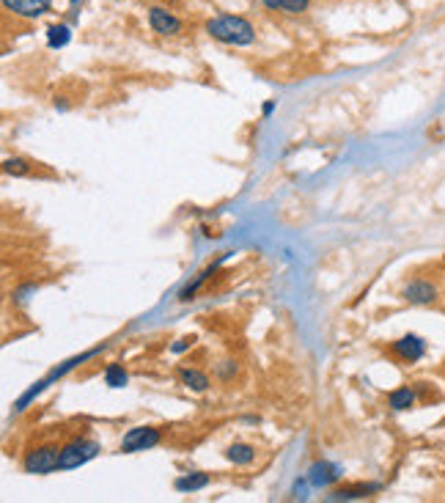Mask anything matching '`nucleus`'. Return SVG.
<instances>
[{"label": "nucleus", "mask_w": 445, "mask_h": 503, "mask_svg": "<svg viewBox=\"0 0 445 503\" xmlns=\"http://www.w3.org/2000/svg\"><path fill=\"white\" fill-rule=\"evenodd\" d=\"M206 33L222 45H234V47H247L256 42V28L250 25L245 17H234V14H220V17L209 20Z\"/></svg>", "instance_id": "1"}, {"label": "nucleus", "mask_w": 445, "mask_h": 503, "mask_svg": "<svg viewBox=\"0 0 445 503\" xmlns=\"http://www.w3.org/2000/svg\"><path fill=\"white\" fill-rule=\"evenodd\" d=\"M99 454V443L91 437H72L58 451V471H74L85 462H91Z\"/></svg>", "instance_id": "2"}, {"label": "nucleus", "mask_w": 445, "mask_h": 503, "mask_svg": "<svg viewBox=\"0 0 445 503\" xmlns=\"http://www.w3.org/2000/svg\"><path fill=\"white\" fill-rule=\"evenodd\" d=\"M58 446L52 443H44V446H36L30 451L25 454L23 468L25 473H33V476H47L52 471H58Z\"/></svg>", "instance_id": "3"}, {"label": "nucleus", "mask_w": 445, "mask_h": 503, "mask_svg": "<svg viewBox=\"0 0 445 503\" xmlns=\"http://www.w3.org/2000/svg\"><path fill=\"white\" fill-rule=\"evenodd\" d=\"M162 440V432L154 427H135L129 429L126 434L121 437V451L124 454H135V451H146V449H154L160 446Z\"/></svg>", "instance_id": "4"}, {"label": "nucleus", "mask_w": 445, "mask_h": 503, "mask_svg": "<svg viewBox=\"0 0 445 503\" xmlns=\"http://www.w3.org/2000/svg\"><path fill=\"white\" fill-rule=\"evenodd\" d=\"M437 295H440L437 286L426 278H415V280L404 283V289H401V297L413 305H432V302H437Z\"/></svg>", "instance_id": "5"}, {"label": "nucleus", "mask_w": 445, "mask_h": 503, "mask_svg": "<svg viewBox=\"0 0 445 503\" xmlns=\"http://www.w3.org/2000/svg\"><path fill=\"white\" fill-rule=\"evenodd\" d=\"M148 25L154 33H160V36H176V33H182V20L168 11V8H162V6H151L148 8Z\"/></svg>", "instance_id": "6"}, {"label": "nucleus", "mask_w": 445, "mask_h": 503, "mask_svg": "<svg viewBox=\"0 0 445 503\" xmlns=\"http://www.w3.org/2000/svg\"><path fill=\"white\" fill-rule=\"evenodd\" d=\"M393 355L398 360H404V363H418L420 357L426 355V341L420 338V336H401L398 341H393Z\"/></svg>", "instance_id": "7"}, {"label": "nucleus", "mask_w": 445, "mask_h": 503, "mask_svg": "<svg viewBox=\"0 0 445 503\" xmlns=\"http://www.w3.org/2000/svg\"><path fill=\"white\" fill-rule=\"evenodd\" d=\"M6 11L25 17V20H39L42 14L49 11V0H3Z\"/></svg>", "instance_id": "8"}, {"label": "nucleus", "mask_w": 445, "mask_h": 503, "mask_svg": "<svg viewBox=\"0 0 445 503\" xmlns=\"http://www.w3.org/2000/svg\"><path fill=\"white\" fill-rule=\"evenodd\" d=\"M382 490V484H352V487H341V490H333L330 495H327V501L336 503V501H363V498H369L374 492H379Z\"/></svg>", "instance_id": "9"}, {"label": "nucleus", "mask_w": 445, "mask_h": 503, "mask_svg": "<svg viewBox=\"0 0 445 503\" xmlns=\"http://www.w3.org/2000/svg\"><path fill=\"white\" fill-rule=\"evenodd\" d=\"M341 476H344L341 468L333 465V462H316V465H311V471H308L311 487H330V484H336Z\"/></svg>", "instance_id": "10"}, {"label": "nucleus", "mask_w": 445, "mask_h": 503, "mask_svg": "<svg viewBox=\"0 0 445 503\" xmlns=\"http://www.w3.org/2000/svg\"><path fill=\"white\" fill-rule=\"evenodd\" d=\"M209 473H187V476H179L173 481V490L176 492H198L203 487H209Z\"/></svg>", "instance_id": "11"}, {"label": "nucleus", "mask_w": 445, "mask_h": 503, "mask_svg": "<svg viewBox=\"0 0 445 503\" xmlns=\"http://www.w3.org/2000/svg\"><path fill=\"white\" fill-rule=\"evenodd\" d=\"M179 379H182L184 388H190L196 393H203L209 388V377L203 372H196V369H179Z\"/></svg>", "instance_id": "12"}, {"label": "nucleus", "mask_w": 445, "mask_h": 503, "mask_svg": "<svg viewBox=\"0 0 445 503\" xmlns=\"http://www.w3.org/2000/svg\"><path fill=\"white\" fill-rule=\"evenodd\" d=\"M388 404H391V410H396V413L410 410V407H415V391H413V388H396L393 393L388 396Z\"/></svg>", "instance_id": "13"}, {"label": "nucleus", "mask_w": 445, "mask_h": 503, "mask_svg": "<svg viewBox=\"0 0 445 503\" xmlns=\"http://www.w3.org/2000/svg\"><path fill=\"white\" fill-rule=\"evenodd\" d=\"M228 462H234V465H250L253 459H256V449L253 446H247V443H234V446H228Z\"/></svg>", "instance_id": "14"}, {"label": "nucleus", "mask_w": 445, "mask_h": 503, "mask_svg": "<svg viewBox=\"0 0 445 503\" xmlns=\"http://www.w3.org/2000/svg\"><path fill=\"white\" fill-rule=\"evenodd\" d=\"M72 42V28L69 25H49L47 28V45L52 50H61Z\"/></svg>", "instance_id": "15"}, {"label": "nucleus", "mask_w": 445, "mask_h": 503, "mask_svg": "<svg viewBox=\"0 0 445 503\" xmlns=\"http://www.w3.org/2000/svg\"><path fill=\"white\" fill-rule=\"evenodd\" d=\"M129 382L126 377V372H124L119 363H110L107 369H105V385H110V388H124Z\"/></svg>", "instance_id": "16"}, {"label": "nucleus", "mask_w": 445, "mask_h": 503, "mask_svg": "<svg viewBox=\"0 0 445 503\" xmlns=\"http://www.w3.org/2000/svg\"><path fill=\"white\" fill-rule=\"evenodd\" d=\"M3 171H6V174H14V177H25V174H30V162L23 160V157H8V160L3 162Z\"/></svg>", "instance_id": "17"}, {"label": "nucleus", "mask_w": 445, "mask_h": 503, "mask_svg": "<svg viewBox=\"0 0 445 503\" xmlns=\"http://www.w3.org/2000/svg\"><path fill=\"white\" fill-rule=\"evenodd\" d=\"M311 6V0H278V8L286 14H302Z\"/></svg>", "instance_id": "18"}, {"label": "nucleus", "mask_w": 445, "mask_h": 503, "mask_svg": "<svg viewBox=\"0 0 445 503\" xmlns=\"http://www.w3.org/2000/svg\"><path fill=\"white\" fill-rule=\"evenodd\" d=\"M190 344H193V341H190V338H179V341H176V344H173L171 350H173V353H184V350H187V347H190Z\"/></svg>", "instance_id": "19"}, {"label": "nucleus", "mask_w": 445, "mask_h": 503, "mask_svg": "<svg viewBox=\"0 0 445 503\" xmlns=\"http://www.w3.org/2000/svg\"><path fill=\"white\" fill-rule=\"evenodd\" d=\"M311 481H297L295 484V498H305V490H308Z\"/></svg>", "instance_id": "20"}, {"label": "nucleus", "mask_w": 445, "mask_h": 503, "mask_svg": "<svg viewBox=\"0 0 445 503\" xmlns=\"http://www.w3.org/2000/svg\"><path fill=\"white\" fill-rule=\"evenodd\" d=\"M272 110H275V102H264V105H261V113H264V116H272Z\"/></svg>", "instance_id": "21"}, {"label": "nucleus", "mask_w": 445, "mask_h": 503, "mask_svg": "<svg viewBox=\"0 0 445 503\" xmlns=\"http://www.w3.org/2000/svg\"><path fill=\"white\" fill-rule=\"evenodd\" d=\"M261 3H264L267 8H278V0H261Z\"/></svg>", "instance_id": "22"}]
</instances>
